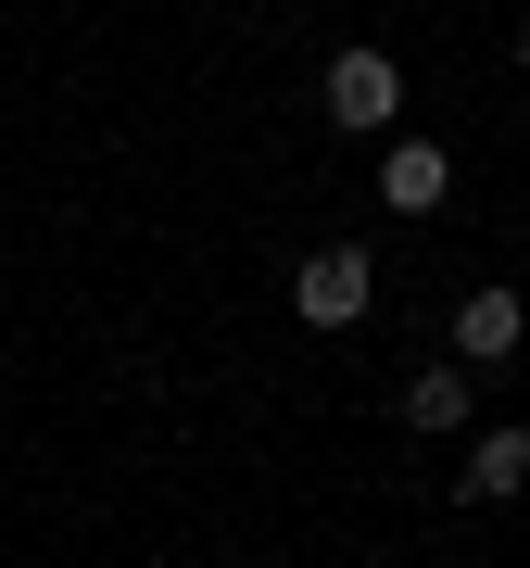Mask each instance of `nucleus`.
Masks as SVG:
<instances>
[{
	"label": "nucleus",
	"instance_id": "obj_1",
	"mask_svg": "<svg viewBox=\"0 0 530 568\" xmlns=\"http://www.w3.org/2000/svg\"><path fill=\"white\" fill-rule=\"evenodd\" d=\"M316 102H328V126H342V140H391V126H405V63H391L379 39H354V51H328Z\"/></svg>",
	"mask_w": 530,
	"mask_h": 568
},
{
	"label": "nucleus",
	"instance_id": "obj_2",
	"mask_svg": "<svg viewBox=\"0 0 530 568\" xmlns=\"http://www.w3.org/2000/svg\"><path fill=\"white\" fill-rule=\"evenodd\" d=\"M367 304H379V265L354 241H316L304 265H291V316H304V328H354Z\"/></svg>",
	"mask_w": 530,
	"mask_h": 568
},
{
	"label": "nucleus",
	"instance_id": "obj_3",
	"mask_svg": "<svg viewBox=\"0 0 530 568\" xmlns=\"http://www.w3.org/2000/svg\"><path fill=\"white\" fill-rule=\"evenodd\" d=\"M379 203H391V215H442V203H455V152H442V140H391V152H379Z\"/></svg>",
	"mask_w": 530,
	"mask_h": 568
},
{
	"label": "nucleus",
	"instance_id": "obj_4",
	"mask_svg": "<svg viewBox=\"0 0 530 568\" xmlns=\"http://www.w3.org/2000/svg\"><path fill=\"white\" fill-rule=\"evenodd\" d=\"M530 342V304L518 291H455V366H506Z\"/></svg>",
	"mask_w": 530,
	"mask_h": 568
},
{
	"label": "nucleus",
	"instance_id": "obj_5",
	"mask_svg": "<svg viewBox=\"0 0 530 568\" xmlns=\"http://www.w3.org/2000/svg\"><path fill=\"white\" fill-rule=\"evenodd\" d=\"M506 493H530V417L468 443V506H506Z\"/></svg>",
	"mask_w": 530,
	"mask_h": 568
},
{
	"label": "nucleus",
	"instance_id": "obj_6",
	"mask_svg": "<svg viewBox=\"0 0 530 568\" xmlns=\"http://www.w3.org/2000/svg\"><path fill=\"white\" fill-rule=\"evenodd\" d=\"M405 429H468V366H417V379H405Z\"/></svg>",
	"mask_w": 530,
	"mask_h": 568
},
{
	"label": "nucleus",
	"instance_id": "obj_7",
	"mask_svg": "<svg viewBox=\"0 0 530 568\" xmlns=\"http://www.w3.org/2000/svg\"><path fill=\"white\" fill-rule=\"evenodd\" d=\"M518 63H530V13H518Z\"/></svg>",
	"mask_w": 530,
	"mask_h": 568
}]
</instances>
